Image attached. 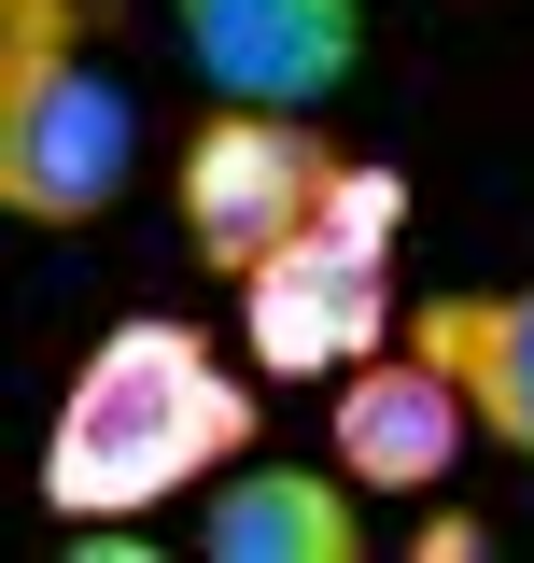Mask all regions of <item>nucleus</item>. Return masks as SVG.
<instances>
[{
	"mask_svg": "<svg viewBox=\"0 0 534 563\" xmlns=\"http://www.w3.org/2000/svg\"><path fill=\"white\" fill-rule=\"evenodd\" d=\"M57 57H85V0H0V99L43 85Z\"/></svg>",
	"mask_w": 534,
	"mask_h": 563,
	"instance_id": "10",
	"label": "nucleus"
},
{
	"mask_svg": "<svg viewBox=\"0 0 534 563\" xmlns=\"http://www.w3.org/2000/svg\"><path fill=\"white\" fill-rule=\"evenodd\" d=\"M141 184V99L99 57H57L0 99V211L14 225H99Z\"/></svg>",
	"mask_w": 534,
	"mask_h": 563,
	"instance_id": "3",
	"label": "nucleus"
},
{
	"mask_svg": "<svg viewBox=\"0 0 534 563\" xmlns=\"http://www.w3.org/2000/svg\"><path fill=\"white\" fill-rule=\"evenodd\" d=\"M408 339L465 380V422H478V437H507V451L534 465V282L436 296V310H408Z\"/></svg>",
	"mask_w": 534,
	"mask_h": 563,
	"instance_id": "8",
	"label": "nucleus"
},
{
	"mask_svg": "<svg viewBox=\"0 0 534 563\" xmlns=\"http://www.w3.org/2000/svg\"><path fill=\"white\" fill-rule=\"evenodd\" d=\"M211 563H352L366 550V493L337 479V465H267L240 451L225 479H211Z\"/></svg>",
	"mask_w": 534,
	"mask_h": 563,
	"instance_id": "7",
	"label": "nucleus"
},
{
	"mask_svg": "<svg viewBox=\"0 0 534 563\" xmlns=\"http://www.w3.org/2000/svg\"><path fill=\"white\" fill-rule=\"evenodd\" d=\"M240 339H254L267 380H337L394 339V254L337 240V225H296L281 254L240 268Z\"/></svg>",
	"mask_w": 534,
	"mask_h": 563,
	"instance_id": "4",
	"label": "nucleus"
},
{
	"mask_svg": "<svg viewBox=\"0 0 534 563\" xmlns=\"http://www.w3.org/2000/svg\"><path fill=\"white\" fill-rule=\"evenodd\" d=\"M169 29L211 99H267V113H324L366 70V0H169Z\"/></svg>",
	"mask_w": 534,
	"mask_h": 563,
	"instance_id": "5",
	"label": "nucleus"
},
{
	"mask_svg": "<svg viewBox=\"0 0 534 563\" xmlns=\"http://www.w3.org/2000/svg\"><path fill=\"white\" fill-rule=\"evenodd\" d=\"M324 465L352 493H436L450 465H465V380L436 366V352H366V366H337L324 380Z\"/></svg>",
	"mask_w": 534,
	"mask_h": 563,
	"instance_id": "6",
	"label": "nucleus"
},
{
	"mask_svg": "<svg viewBox=\"0 0 534 563\" xmlns=\"http://www.w3.org/2000/svg\"><path fill=\"white\" fill-rule=\"evenodd\" d=\"M310 225L366 240V254H394V240H408V169H380V155H337L324 198H310Z\"/></svg>",
	"mask_w": 534,
	"mask_h": 563,
	"instance_id": "9",
	"label": "nucleus"
},
{
	"mask_svg": "<svg viewBox=\"0 0 534 563\" xmlns=\"http://www.w3.org/2000/svg\"><path fill=\"white\" fill-rule=\"evenodd\" d=\"M240 451H254V380H240L198 324L127 310L113 339L70 366L57 422H43V507L85 521V536H127L141 507L225 479Z\"/></svg>",
	"mask_w": 534,
	"mask_h": 563,
	"instance_id": "1",
	"label": "nucleus"
},
{
	"mask_svg": "<svg viewBox=\"0 0 534 563\" xmlns=\"http://www.w3.org/2000/svg\"><path fill=\"white\" fill-rule=\"evenodd\" d=\"M478 550H492V536H478L465 507H422V563H478Z\"/></svg>",
	"mask_w": 534,
	"mask_h": 563,
	"instance_id": "11",
	"label": "nucleus"
},
{
	"mask_svg": "<svg viewBox=\"0 0 534 563\" xmlns=\"http://www.w3.org/2000/svg\"><path fill=\"white\" fill-rule=\"evenodd\" d=\"M337 141L310 128V113H267V99H211V128L183 141V169H169V198H183V240H198V268H254V254H281L296 225H310V198H324Z\"/></svg>",
	"mask_w": 534,
	"mask_h": 563,
	"instance_id": "2",
	"label": "nucleus"
}]
</instances>
